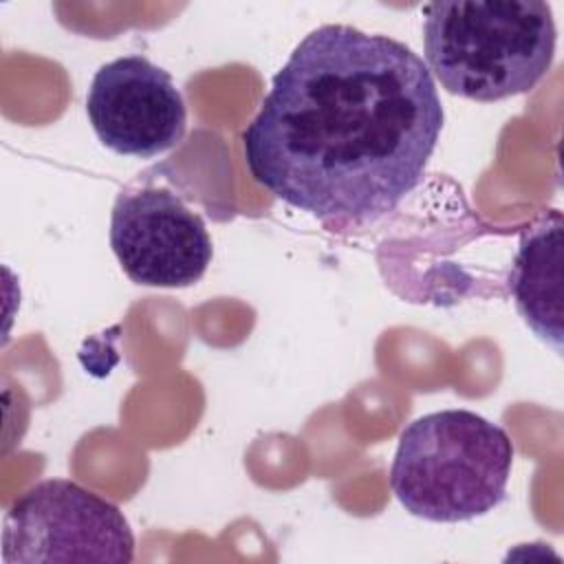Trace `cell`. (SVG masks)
<instances>
[{"mask_svg": "<svg viewBox=\"0 0 564 564\" xmlns=\"http://www.w3.org/2000/svg\"><path fill=\"white\" fill-rule=\"evenodd\" d=\"M430 73L452 95L500 101L538 86L555 55V22L540 0H456L423 9Z\"/></svg>", "mask_w": 564, "mask_h": 564, "instance_id": "7a4b0ae2", "label": "cell"}, {"mask_svg": "<svg viewBox=\"0 0 564 564\" xmlns=\"http://www.w3.org/2000/svg\"><path fill=\"white\" fill-rule=\"evenodd\" d=\"M110 247L132 282L163 289L192 286L214 256L200 214L181 194L154 183L119 192L110 214Z\"/></svg>", "mask_w": 564, "mask_h": 564, "instance_id": "5b68a950", "label": "cell"}, {"mask_svg": "<svg viewBox=\"0 0 564 564\" xmlns=\"http://www.w3.org/2000/svg\"><path fill=\"white\" fill-rule=\"evenodd\" d=\"M443 130L427 64L348 24L311 31L275 73L242 152L253 181L322 223H368L421 181Z\"/></svg>", "mask_w": 564, "mask_h": 564, "instance_id": "6da1fadb", "label": "cell"}, {"mask_svg": "<svg viewBox=\"0 0 564 564\" xmlns=\"http://www.w3.org/2000/svg\"><path fill=\"white\" fill-rule=\"evenodd\" d=\"M86 112L106 148L139 159L172 150L187 128L185 101L170 73L143 55L104 64L90 82Z\"/></svg>", "mask_w": 564, "mask_h": 564, "instance_id": "8992f818", "label": "cell"}, {"mask_svg": "<svg viewBox=\"0 0 564 564\" xmlns=\"http://www.w3.org/2000/svg\"><path fill=\"white\" fill-rule=\"evenodd\" d=\"M134 560V535L121 509L95 491L48 478L13 500L2 524V562Z\"/></svg>", "mask_w": 564, "mask_h": 564, "instance_id": "277c9868", "label": "cell"}, {"mask_svg": "<svg viewBox=\"0 0 564 564\" xmlns=\"http://www.w3.org/2000/svg\"><path fill=\"white\" fill-rule=\"evenodd\" d=\"M562 229L557 209L524 229L507 282L524 324L555 352H562Z\"/></svg>", "mask_w": 564, "mask_h": 564, "instance_id": "52a82bcc", "label": "cell"}, {"mask_svg": "<svg viewBox=\"0 0 564 564\" xmlns=\"http://www.w3.org/2000/svg\"><path fill=\"white\" fill-rule=\"evenodd\" d=\"M511 465L513 443L498 423L465 408L438 410L401 432L390 489L416 518L465 522L505 500Z\"/></svg>", "mask_w": 564, "mask_h": 564, "instance_id": "3957f363", "label": "cell"}]
</instances>
